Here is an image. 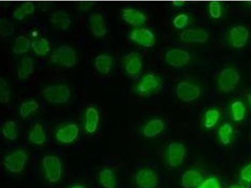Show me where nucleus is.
Masks as SVG:
<instances>
[{
  "mask_svg": "<svg viewBox=\"0 0 251 188\" xmlns=\"http://www.w3.org/2000/svg\"><path fill=\"white\" fill-rule=\"evenodd\" d=\"M53 64L59 65L67 68H72L77 62L76 51L70 46H62L58 47L51 55Z\"/></svg>",
  "mask_w": 251,
  "mask_h": 188,
  "instance_id": "f257e3e1",
  "label": "nucleus"
},
{
  "mask_svg": "<svg viewBox=\"0 0 251 188\" xmlns=\"http://www.w3.org/2000/svg\"><path fill=\"white\" fill-rule=\"evenodd\" d=\"M239 71L234 68H225L219 73L217 84L224 93H229L234 91L240 81Z\"/></svg>",
  "mask_w": 251,
  "mask_h": 188,
  "instance_id": "f03ea898",
  "label": "nucleus"
},
{
  "mask_svg": "<svg viewBox=\"0 0 251 188\" xmlns=\"http://www.w3.org/2000/svg\"><path fill=\"white\" fill-rule=\"evenodd\" d=\"M42 166L49 182H59L62 178V165L57 156L49 155L44 157L42 159Z\"/></svg>",
  "mask_w": 251,
  "mask_h": 188,
  "instance_id": "7ed1b4c3",
  "label": "nucleus"
},
{
  "mask_svg": "<svg viewBox=\"0 0 251 188\" xmlns=\"http://www.w3.org/2000/svg\"><path fill=\"white\" fill-rule=\"evenodd\" d=\"M42 95L47 102L59 104L68 101L70 98L71 92L66 85H56L44 89Z\"/></svg>",
  "mask_w": 251,
  "mask_h": 188,
  "instance_id": "20e7f679",
  "label": "nucleus"
},
{
  "mask_svg": "<svg viewBox=\"0 0 251 188\" xmlns=\"http://www.w3.org/2000/svg\"><path fill=\"white\" fill-rule=\"evenodd\" d=\"M27 154L23 150H18L4 157L3 165L8 172L20 173L24 171L27 162Z\"/></svg>",
  "mask_w": 251,
  "mask_h": 188,
  "instance_id": "39448f33",
  "label": "nucleus"
},
{
  "mask_svg": "<svg viewBox=\"0 0 251 188\" xmlns=\"http://www.w3.org/2000/svg\"><path fill=\"white\" fill-rule=\"evenodd\" d=\"M177 97L184 102L194 101L200 97L201 91L196 85L189 82H179L176 89Z\"/></svg>",
  "mask_w": 251,
  "mask_h": 188,
  "instance_id": "423d86ee",
  "label": "nucleus"
},
{
  "mask_svg": "<svg viewBox=\"0 0 251 188\" xmlns=\"http://www.w3.org/2000/svg\"><path fill=\"white\" fill-rule=\"evenodd\" d=\"M129 39L145 48H151L155 44V36L149 29L139 28L130 31Z\"/></svg>",
  "mask_w": 251,
  "mask_h": 188,
  "instance_id": "0eeeda50",
  "label": "nucleus"
},
{
  "mask_svg": "<svg viewBox=\"0 0 251 188\" xmlns=\"http://www.w3.org/2000/svg\"><path fill=\"white\" fill-rule=\"evenodd\" d=\"M161 84V80L158 76L154 73H149L141 80L136 90L140 95H151L158 91L160 87Z\"/></svg>",
  "mask_w": 251,
  "mask_h": 188,
  "instance_id": "6e6552de",
  "label": "nucleus"
},
{
  "mask_svg": "<svg viewBox=\"0 0 251 188\" xmlns=\"http://www.w3.org/2000/svg\"><path fill=\"white\" fill-rule=\"evenodd\" d=\"M185 145L180 142H172L168 147L167 159L170 167H176L182 164L186 154Z\"/></svg>",
  "mask_w": 251,
  "mask_h": 188,
  "instance_id": "1a4fd4ad",
  "label": "nucleus"
},
{
  "mask_svg": "<svg viewBox=\"0 0 251 188\" xmlns=\"http://www.w3.org/2000/svg\"><path fill=\"white\" fill-rule=\"evenodd\" d=\"M191 55L187 51L181 48H173L167 51L165 55V61L170 66L180 68L189 63Z\"/></svg>",
  "mask_w": 251,
  "mask_h": 188,
  "instance_id": "9d476101",
  "label": "nucleus"
},
{
  "mask_svg": "<svg viewBox=\"0 0 251 188\" xmlns=\"http://www.w3.org/2000/svg\"><path fill=\"white\" fill-rule=\"evenodd\" d=\"M250 37V30L243 25L234 26L229 32L230 44L237 49L244 48L248 44Z\"/></svg>",
  "mask_w": 251,
  "mask_h": 188,
  "instance_id": "9b49d317",
  "label": "nucleus"
},
{
  "mask_svg": "<svg viewBox=\"0 0 251 188\" xmlns=\"http://www.w3.org/2000/svg\"><path fill=\"white\" fill-rule=\"evenodd\" d=\"M136 185L140 188H156L158 184V176L149 169H141L135 174Z\"/></svg>",
  "mask_w": 251,
  "mask_h": 188,
  "instance_id": "f8f14e48",
  "label": "nucleus"
},
{
  "mask_svg": "<svg viewBox=\"0 0 251 188\" xmlns=\"http://www.w3.org/2000/svg\"><path fill=\"white\" fill-rule=\"evenodd\" d=\"M180 39L188 43L205 44L208 39V33L201 28H186L180 33Z\"/></svg>",
  "mask_w": 251,
  "mask_h": 188,
  "instance_id": "ddd939ff",
  "label": "nucleus"
},
{
  "mask_svg": "<svg viewBox=\"0 0 251 188\" xmlns=\"http://www.w3.org/2000/svg\"><path fill=\"white\" fill-rule=\"evenodd\" d=\"M125 69L131 77L136 78L140 75L143 69L142 60L138 53L131 52L125 59Z\"/></svg>",
  "mask_w": 251,
  "mask_h": 188,
  "instance_id": "4468645a",
  "label": "nucleus"
},
{
  "mask_svg": "<svg viewBox=\"0 0 251 188\" xmlns=\"http://www.w3.org/2000/svg\"><path fill=\"white\" fill-rule=\"evenodd\" d=\"M79 133V128L75 124H69L58 130L56 138L59 142L69 144L77 139Z\"/></svg>",
  "mask_w": 251,
  "mask_h": 188,
  "instance_id": "2eb2a0df",
  "label": "nucleus"
},
{
  "mask_svg": "<svg viewBox=\"0 0 251 188\" xmlns=\"http://www.w3.org/2000/svg\"><path fill=\"white\" fill-rule=\"evenodd\" d=\"M122 19L130 25L141 26L147 22V17L144 13L136 9L125 8L123 9Z\"/></svg>",
  "mask_w": 251,
  "mask_h": 188,
  "instance_id": "dca6fc26",
  "label": "nucleus"
},
{
  "mask_svg": "<svg viewBox=\"0 0 251 188\" xmlns=\"http://www.w3.org/2000/svg\"><path fill=\"white\" fill-rule=\"evenodd\" d=\"M89 23L92 33L97 37L106 35L107 28L103 17L100 13H93L89 17Z\"/></svg>",
  "mask_w": 251,
  "mask_h": 188,
  "instance_id": "f3484780",
  "label": "nucleus"
},
{
  "mask_svg": "<svg viewBox=\"0 0 251 188\" xmlns=\"http://www.w3.org/2000/svg\"><path fill=\"white\" fill-rule=\"evenodd\" d=\"M203 176L197 170H188L181 176V185L184 188H194L202 182Z\"/></svg>",
  "mask_w": 251,
  "mask_h": 188,
  "instance_id": "a211bd4d",
  "label": "nucleus"
},
{
  "mask_svg": "<svg viewBox=\"0 0 251 188\" xmlns=\"http://www.w3.org/2000/svg\"><path fill=\"white\" fill-rule=\"evenodd\" d=\"M165 129V123L160 118H153L145 125L143 133L145 137L153 138L156 137Z\"/></svg>",
  "mask_w": 251,
  "mask_h": 188,
  "instance_id": "6ab92c4d",
  "label": "nucleus"
},
{
  "mask_svg": "<svg viewBox=\"0 0 251 188\" xmlns=\"http://www.w3.org/2000/svg\"><path fill=\"white\" fill-rule=\"evenodd\" d=\"M100 121V114L94 107H89L86 114V130L88 133H95Z\"/></svg>",
  "mask_w": 251,
  "mask_h": 188,
  "instance_id": "aec40b11",
  "label": "nucleus"
},
{
  "mask_svg": "<svg viewBox=\"0 0 251 188\" xmlns=\"http://www.w3.org/2000/svg\"><path fill=\"white\" fill-rule=\"evenodd\" d=\"M51 22L57 28L66 30L71 24V20L66 11L59 10L51 15Z\"/></svg>",
  "mask_w": 251,
  "mask_h": 188,
  "instance_id": "412c9836",
  "label": "nucleus"
},
{
  "mask_svg": "<svg viewBox=\"0 0 251 188\" xmlns=\"http://www.w3.org/2000/svg\"><path fill=\"white\" fill-rule=\"evenodd\" d=\"M113 59L111 56L101 54L97 56L95 59V66L97 70L102 74H107L111 70Z\"/></svg>",
  "mask_w": 251,
  "mask_h": 188,
  "instance_id": "4be33fe9",
  "label": "nucleus"
},
{
  "mask_svg": "<svg viewBox=\"0 0 251 188\" xmlns=\"http://www.w3.org/2000/svg\"><path fill=\"white\" fill-rule=\"evenodd\" d=\"M99 180L100 185L104 188H115L116 181L115 176L111 169H103L99 173Z\"/></svg>",
  "mask_w": 251,
  "mask_h": 188,
  "instance_id": "5701e85b",
  "label": "nucleus"
},
{
  "mask_svg": "<svg viewBox=\"0 0 251 188\" xmlns=\"http://www.w3.org/2000/svg\"><path fill=\"white\" fill-rule=\"evenodd\" d=\"M29 140L33 144L42 145L46 142V134L44 133L43 127L40 123H37L34 127L31 130L28 134Z\"/></svg>",
  "mask_w": 251,
  "mask_h": 188,
  "instance_id": "b1692460",
  "label": "nucleus"
},
{
  "mask_svg": "<svg viewBox=\"0 0 251 188\" xmlns=\"http://www.w3.org/2000/svg\"><path fill=\"white\" fill-rule=\"evenodd\" d=\"M230 113H231L232 119L234 121H242L246 116V107L245 104L241 100L234 101L230 107Z\"/></svg>",
  "mask_w": 251,
  "mask_h": 188,
  "instance_id": "393cba45",
  "label": "nucleus"
},
{
  "mask_svg": "<svg viewBox=\"0 0 251 188\" xmlns=\"http://www.w3.org/2000/svg\"><path fill=\"white\" fill-rule=\"evenodd\" d=\"M234 128L230 123L226 122L222 125L219 130L218 136L220 141L224 145H228L231 142Z\"/></svg>",
  "mask_w": 251,
  "mask_h": 188,
  "instance_id": "a878e982",
  "label": "nucleus"
},
{
  "mask_svg": "<svg viewBox=\"0 0 251 188\" xmlns=\"http://www.w3.org/2000/svg\"><path fill=\"white\" fill-rule=\"evenodd\" d=\"M31 46L30 40L25 36H19L15 40L13 47V52L15 54L21 55L27 52Z\"/></svg>",
  "mask_w": 251,
  "mask_h": 188,
  "instance_id": "bb28decb",
  "label": "nucleus"
},
{
  "mask_svg": "<svg viewBox=\"0 0 251 188\" xmlns=\"http://www.w3.org/2000/svg\"><path fill=\"white\" fill-rule=\"evenodd\" d=\"M33 71V62L30 57H25L21 60L18 69V75L22 79L27 78Z\"/></svg>",
  "mask_w": 251,
  "mask_h": 188,
  "instance_id": "cd10ccee",
  "label": "nucleus"
},
{
  "mask_svg": "<svg viewBox=\"0 0 251 188\" xmlns=\"http://www.w3.org/2000/svg\"><path fill=\"white\" fill-rule=\"evenodd\" d=\"M31 47L37 55H46L50 51V43L46 39L35 40L31 42Z\"/></svg>",
  "mask_w": 251,
  "mask_h": 188,
  "instance_id": "c85d7f7f",
  "label": "nucleus"
},
{
  "mask_svg": "<svg viewBox=\"0 0 251 188\" xmlns=\"http://www.w3.org/2000/svg\"><path fill=\"white\" fill-rule=\"evenodd\" d=\"M221 117V113L218 109L208 110L205 114L204 126L207 129H212L217 124Z\"/></svg>",
  "mask_w": 251,
  "mask_h": 188,
  "instance_id": "c756f323",
  "label": "nucleus"
},
{
  "mask_svg": "<svg viewBox=\"0 0 251 188\" xmlns=\"http://www.w3.org/2000/svg\"><path fill=\"white\" fill-rule=\"evenodd\" d=\"M34 11V4L31 2H26L13 12V17L17 20H22L26 16L32 14Z\"/></svg>",
  "mask_w": 251,
  "mask_h": 188,
  "instance_id": "7c9ffc66",
  "label": "nucleus"
},
{
  "mask_svg": "<svg viewBox=\"0 0 251 188\" xmlns=\"http://www.w3.org/2000/svg\"><path fill=\"white\" fill-rule=\"evenodd\" d=\"M17 125L14 121H8L4 123L2 128V134L4 138L8 140H15L18 137Z\"/></svg>",
  "mask_w": 251,
  "mask_h": 188,
  "instance_id": "2f4dec72",
  "label": "nucleus"
},
{
  "mask_svg": "<svg viewBox=\"0 0 251 188\" xmlns=\"http://www.w3.org/2000/svg\"><path fill=\"white\" fill-rule=\"evenodd\" d=\"M39 106L35 101H29L24 102L20 106L19 110L20 115L23 118H28L29 115L33 112L37 111Z\"/></svg>",
  "mask_w": 251,
  "mask_h": 188,
  "instance_id": "473e14b6",
  "label": "nucleus"
},
{
  "mask_svg": "<svg viewBox=\"0 0 251 188\" xmlns=\"http://www.w3.org/2000/svg\"><path fill=\"white\" fill-rule=\"evenodd\" d=\"M11 100V92L9 90L7 82L3 78H0V102L7 104Z\"/></svg>",
  "mask_w": 251,
  "mask_h": 188,
  "instance_id": "72a5a7b5",
  "label": "nucleus"
},
{
  "mask_svg": "<svg viewBox=\"0 0 251 188\" xmlns=\"http://www.w3.org/2000/svg\"><path fill=\"white\" fill-rule=\"evenodd\" d=\"M15 32L14 25L8 20H1L0 23V35L2 37H10Z\"/></svg>",
  "mask_w": 251,
  "mask_h": 188,
  "instance_id": "f704fd0d",
  "label": "nucleus"
},
{
  "mask_svg": "<svg viewBox=\"0 0 251 188\" xmlns=\"http://www.w3.org/2000/svg\"><path fill=\"white\" fill-rule=\"evenodd\" d=\"M188 22H189L188 16L185 14V13H181V14H179L174 18L173 24L176 29L181 30L187 25Z\"/></svg>",
  "mask_w": 251,
  "mask_h": 188,
  "instance_id": "c9c22d12",
  "label": "nucleus"
},
{
  "mask_svg": "<svg viewBox=\"0 0 251 188\" xmlns=\"http://www.w3.org/2000/svg\"><path fill=\"white\" fill-rule=\"evenodd\" d=\"M222 6L221 3L217 1H212L209 3V14L214 19H218L222 16Z\"/></svg>",
  "mask_w": 251,
  "mask_h": 188,
  "instance_id": "e433bc0d",
  "label": "nucleus"
},
{
  "mask_svg": "<svg viewBox=\"0 0 251 188\" xmlns=\"http://www.w3.org/2000/svg\"><path fill=\"white\" fill-rule=\"evenodd\" d=\"M197 188H221L218 180L214 177H211L202 181Z\"/></svg>",
  "mask_w": 251,
  "mask_h": 188,
  "instance_id": "4c0bfd02",
  "label": "nucleus"
},
{
  "mask_svg": "<svg viewBox=\"0 0 251 188\" xmlns=\"http://www.w3.org/2000/svg\"><path fill=\"white\" fill-rule=\"evenodd\" d=\"M241 180L246 183H251V163L246 165L240 173Z\"/></svg>",
  "mask_w": 251,
  "mask_h": 188,
  "instance_id": "58836bf2",
  "label": "nucleus"
},
{
  "mask_svg": "<svg viewBox=\"0 0 251 188\" xmlns=\"http://www.w3.org/2000/svg\"><path fill=\"white\" fill-rule=\"evenodd\" d=\"M94 4L93 2H81L78 4V8L82 12H88L93 7Z\"/></svg>",
  "mask_w": 251,
  "mask_h": 188,
  "instance_id": "ea45409f",
  "label": "nucleus"
},
{
  "mask_svg": "<svg viewBox=\"0 0 251 188\" xmlns=\"http://www.w3.org/2000/svg\"><path fill=\"white\" fill-rule=\"evenodd\" d=\"M246 100L248 103L249 106H250L251 109V91L247 92L246 94Z\"/></svg>",
  "mask_w": 251,
  "mask_h": 188,
  "instance_id": "a19ab883",
  "label": "nucleus"
},
{
  "mask_svg": "<svg viewBox=\"0 0 251 188\" xmlns=\"http://www.w3.org/2000/svg\"><path fill=\"white\" fill-rule=\"evenodd\" d=\"M229 188H244L243 187H241V186H240L238 185H233Z\"/></svg>",
  "mask_w": 251,
  "mask_h": 188,
  "instance_id": "79ce46f5",
  "label": "nucleus"
},
{
  "mask_svg": "<svg viewBox=\"0 0 251 188\" xmlns=\"http://www.w3.org/2000/svg\"><path fill=\"white\" fill-rule=\"evenodd\" d=\"M70 188H85L84 187H82V186L75 185V186H73V187H72Z\"/></svg>",
  "mask_w": 251,
  "mask_h": 188,
  "instance_id": "37998d69",
  "label": "nucleus"
}]
</instances>
